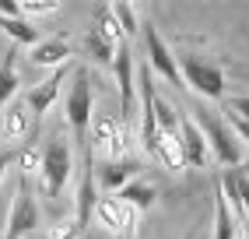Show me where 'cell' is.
Here are the masks:
<instances>
[{"label": "cell", "instance_id": "obj_1", "mask_svg": "<svg viewBox=\"0 0 249 239\" xmlns=\"http://www.w3.org/2000/svg\"><path fill=\"white\" fill-rule=\"evenodd\" d=\"M193 120H196V127L204 130L214 162H221V165H228V169H239V165H242V141L235 138V130L228 127V120H218L211 109H196Z\"/></svg>", "mask_w": 249, "mask_h": 239}, {"label": "cell", "instance_id": "obj_2", "mask_svg": "<svg viewBox=\"0 0 249 239\" xmlns=\"http://www.w3.org/2000/svg\"><path fill=\"white\" fill-rule=\"evenodd\" d=\"M74 173V155H71V141L56 134L53 141L42 148V173H39V186L46 197H60Z\"/></svg>", "mask_w": 249, "mask_h": 239}, {"label": "cell", "instance_id": "obj_3", "mask_svg": "<svg viewBox=\"0 0 249 239\" xmlns=\"http://www.w3.org/2000/svg\"><path fill=\"white\" fill-rule=\"evenodd\" d=\"M67 127L74 130V138H85L95 123V92H91V78L85 67H77L71 78V92H67Z\"/></svg>", "mask_w": 249, "mask_h": 239}, {"label": "cell", "instance_id": "obj_4", "mask_svg": "<svg viewBox=\"0 0 249 239\" xmlns=\"http://www.w3.org/2000/svg\"><path fill=\"white\" fill-rule=\"evenodd\" d=\"M42 221V211L36 204V194H32L28 179L21 176L18 179V190H14V200H11V211H7V229L0 239H25L28 232H36Z\"/></svg>", "mask_w": 249, "mask_h": 239}, {"label": "cell", "instance_id": "obj_5", "mask_svg": "<svg viewBox=\"0 0 249 239\" xmlns=\"http://www.w3.org/2000/svg\"><path fill=\"white\" fill-rule=\"evenodd\" d=\"M130 148V127L116 116H95L91 123V151L102 155V162H120L126 159Z\"/></svg>", "mask_w": 249, "mask_h": 239}, {"label": "cell", "instance_id": "obj_6", "mask_svg": "<svg viewBox=\"0 0 249 239\" xmlns=\"http://www.w3.org/2000/svg\"><path fill=\"white\" fill-rule=\"evenodd\" d=\"M179 71H182V84H190V88L196 95H204V99H225V74H221V67H214L200 57H179Z\"/></svg>", "mask_w": 249, "mask_h": 239}, {"label": "cell", "instance_id": "obj_7", "mask_svg": "<svg viewBox=\"0 0 249 239\" xmlns=\"http://www.w3.org/2000/svg\"><path fill=\"white\" fill-rule=\"evenodd\" d=\"M141 148L147 151V155H158V120H155V99H158V88H155V78H151V67H144L141 71Z\"/></svg>", "mask_w": 249, "mask_h": 239}, {"label": "cell", "instance_id": "obj_8", "mask_svg": "<svg viewBox=\"0 0 249 239\" xmlns=\"http://www.w3.org/2000/svg\"><path fill=\"white\" fill-rule=\"evenodd\" d=\"M141 36H144V49H147V67H151L158 78H165L169 84H182L179 60H176L172 49H169V42L158 36V28H155V25H144Z\"/></svg>", "mask_w": 249, "mask_h": 239}, {"label": "cell", "instance_id": "obj_9", "mask_svg": "<svg viewBox=\"0 0 249 239\" xmlns=\"http://www.w3.org/2000/svg\"><path fill=\"white\" fill-rule=\"evenodd\" d=\"M112 74H116V84H120V106H123V123H126V120L134 116V106H137V67H134L130 42L116 46Z\"/></svg>", "mask_w": 249, "mask_h": 239}, {"label": "cell", "instance_id": "obj_10", "mask_svg": "<svg viewBox=\"0 0 249 239\" xmlns=\"http://www.w3.org/2000/svg\"><path fill=\"white\" fill-rule=\"evenodd\" d=\"M179 144H182V159H186L190 169H207L214 162L211 155V144L204 138V130L196 127L193 116H182V127H179Z\"/></svg>", "mask_w": 249, "mask_h": 239}, {"label": "cell", "instance_id": "obj_11", "mask_svg": "<svg viewBox=\"0 0 249 239\" xmlns=\"http://www.w3.org/2000/svg\"><path fill=\"white\" fill-rule=\"evenodd\" d=\"M67 78H74V74H71V67L63 63V67H56V71L49 74L46 81H39L36 88H28L25 106L32 109V116H36V120H42L49 109H53V102H56V95H60V84L67 81Z\"/></svg>", "mask_w": 249, "mask_h": 239}, {"label": "cell", "instance_id": "obj_12", "mask_svg": "<svg viewBox=\"0 0 249 239\" xmlns=\"http://www.w3.org/2000/svg\"><path fill=\"white\" fill-rule=\"evenodd\" d=\"M137 215L141 211L126 208L120 197H98V208H95V218L102 221L109 232H123L126 239L134 236V229H137Z\"/></svg>", "mask_w": 249, "mask_h": 239}, {"label": "cell", "instance_id": "obj_13", "mask_svg": "<svg viewBox=\"0 0 249 239\" xmlns=\"http://www.w3.org/2000/svg\"><path fill=\"white\" fill-rule=\"evenodd\" d=\"M221 194H225V200L231 204V211H235V218L242 221H249V169H228V173L221 176Z\"/></svg>", "mask_w": 249, "mask_h": 239}, {"label": "cell", "instance_id": "obj_14", "mask_svg": "<svg viewBox=\"0 0 249 239\" xmlns=\"http://www.w3.org/2000/svg\"><path fill=\"white\" fill-rule=\"evenodd\" d=\"M137 162L134 159H120V162H102V169H98V190L106 194H120L123 186H130L137 179Z\"/></svg>", "mask_w": 249, "mask_h": 239}, {"label": "cell", "instance_id": "obj_15", "mask_svg": "<svg viewBox=\"0 0 249 239\" xmlns=\"http://www.w3.org/2000/svg\"><path fill=\"white\" fill-rule=\"evenodd\" d=\"M28 130H32V109L25 102H11L4 109V116H0V141L18 144L28 138Z\"/></svg>", "mask_w": 249, "mask_h": 239}, {"label": "cell", "instance_id": "obj_16", "mask_svg": "<svg viewBox=\"0 0 249 239\" xmlns=\"http://www.w3.org/2000/svg\"><path fill=\"white\" fill-rule=\"evenodd\" d=\"M242 221L235 218V211H231V204L225 200L221 186H214V239H239V229Z\"/></svg>", "mask_w": 249, "mask_h": 239}, {"label": "cell", "instance_id": "obj_17", "mask_svg": "<svg viewBox=\"0 0 249 239\" xmlns=\"http://www.w3.org/2000/svg\"><path fill=\"white\" fill-rule=\"evenodd\" d=\"M67 57H71V42L63 39V36H56V39H42V42L28 53V60L36 63V67H53V71L67 63Z\"/></svg>", "mask_w": 249, "mask_h": 239}, {"label": "cell", "instance_id": "obj_18", "mask_svg": "<svg viewBox=\"0 0 249 239\" xmlns=\"http://www.w3.org/2000/svg\"><path fill=\"white\" fill-rule=\"evenodd\" d=\"M95 208H98V179L91 176V169H88L85 179H81V186H77V211H74V221H77L81 229L91 221Z\"/></svg>", "mask_w": 249, "mask_h": 239}, {"label": "cell", "instance_id": "obj_19", "mask_svg": "<svg viewBox=\"0 0 249 239\" xmlns=\"http://www.w3.org/2000/svg\"><path fill=\"white\" fill-rule=\"evenodd\" d=\"M18 53H11L0 60V116H4V109L14 102V95H18V84H21V78H18V60H14Z\"/></svg>", "mask_w": 249, "mask_h": 239}, {"label": "cell", "instance_id": "obj_20", "mask_svg": "<svg viewBox=\"0 0 249 239\" xmlns=\"http://www.w3.org/2000/svg\"><path fill=\"white\" fill-rule=\"evenodd\" d=\"M116 197H120L126 208H134V211H147V208H151V204L158 200V190H155V186L147 183V179H141V176H137L130 186H123V190L116 194Z\"/></svg>", "mask_w": 249, "mask_h": 239}, {"label": "cell", "instance_id": "obj_21", "mask_svg": "<svg viewBox=\"0 0 249 239\" xmlns=\"http://www.w3.org/2000/svg\"><path fill=\"white\" fill-rule=\"evenodd\" d=\"M0 28H4L18 46H28V49H36V46L42 42L36 21H28V18H0Z\"/></svg>", "mask_w": 249, "mask_h": 239}, {"label": "cell", "instance_id": "obj_22", "mask_svg": "<svg viewBox=\"0 0 249 239\" xmlns=\"http://www.w3.org/2000/svg\"><path fill=\"white\" fill-rule=\"evenodd\" d=\"M95 32H98L109 46H123V42H126L123 28H120V21H116V14H112V7H98V11H95Z\"/></svg>", "mask_w": 249, "mask_h": 239}, {"label": "cell", "instance_id": "obj_23", "mask_svg": "<svg viewBox=\"0 0 249 239\" xmlns=\"http://www.w3.org/2000/svg\"><path fill=\"white\" fill-rule=\"evenodd\" d=\"M158 162H165L169 169H186V159H182V144H179V134H161L158 138Z\"/></svg>", "mask_w": 249, "mask_h": 239}, {"label": "cell", "instance_id": "obj_24", "mask_svg": "<svg viewBox=\"0 0 249 239\" xmlns=\"http://www.w3.org/2000/svg\"><path fill=\"white\" fill-rule=\"evenodd\" d=\"M85 53L95 60V63H102V67H112V60H116V46H109L98 32L91 28L88 36H85Z\"/></svg>", "mask_w": 249, "mask_h": 239}, {"label": "cell", "instance_id": "obj_25", "mask_svg": "<svg viewBox=\"0 0 249 239\" xmlns=\"http://www.w3.org/2000/svg\"><path fill=\"white\" fill-rule=\"evenodd\" d=\"M155 120H158V134H179V127H182V116L176 113L172 102H165L161 95L155 99Z\"/></svg>", "mask_w": 249, "mask_h": 239}, {"label": "cell", "instance_id": "obj_26", "mask_svg": "<svg viewBox=\"0 0 249 239\" xmlns=\"http://www.w3.org/2000/svg\"><path fill=\"white\" fill-rule=\"evenodd\" d=\"M112 14H116V21H120V28H123L126 39L137 36V32H144V25H141V18H137V7H134V4L120 0V4H112Z\"/></svg>", "mask_w": 249, "mask_h": 239}, {"label": "cell", "instance_id": "obj_27", "mask_svg": "<svg viewBox=\"0 0 249 239\" xmlns=\"http://www.w3.org/2000/svg\"><path fill=\"white\" fill-rule=\"evenodd\" d=\"M56 11H60L56 0H25L21 4V18L36 21V18H49V14H56Z\"/></svg>", "mask_w": 249, "mask_h": 239}, {"label": "cell", "instance_id": "obj_28", "mask_svg": "<svg viewBox=\"0 0 249 239\" xmlns=\"http://www.w3.org/2000/svg\"><path fill=\"white\" fill-rule=\"evenodd\" d=\"M18 165H21V176H39L42 173V151L39 148H21L18 151Z\"/></svg>", "mask_w": 249, "mask_h": 239}, {"label": "cell", "instance_id": "obj_29", "mask_svg": "<svg viewBox=\"0 0 249 239\" xmlns=\"http://www.w3.org/2000/svg\"><path fill=\"white\" fill-rule=\"evenodd\" d=\"M81 232H85V229H81L74 218H63V221H56V225L49 229V239H77Z\"/></svg>", "mask_w": 249, "mask_h": 239}, {"label": "cell", "instance_id": "obj_30", "mask_svg": "<svg viewBox=\"0 0 249 239\" xmlns=\"http://www.w3.org/2000/svg\"><path fill=\"white\" fill-rule=\"evenodd\" d=\"M225 106H228V113H231V116L249 120V95H231V99L225 102Z\"/></svg>", "mask_w": 249, "mask_h": 239}, {"label": "cell", "instance_id": "obj_31", "mask_svg": "<svg viewBox=\"0 0 249 239\" xmlns=\"http://www.w3.org/2000/svg\"><path fill=\"white\" fill-rule=\"evenodd\" d=\"M228 127L235 130V138H239L242 144H249V120H242V116H231V113H228Z\"/></svg>", "mask_w": 249, "mask_h": 239}, {"label": "cell", "instance_id": "obj_32", "mask_svg": "<svg viewBox=\"0 0 249 239\" xmlns=\"http://www.w3.org/2000/svg\"><path fill=\"white\" fill-rule=\"evenodd\" d=\"M0 18H21V4H14V0H0Z\"/></svg>", "mask_w": 249, "mask_h": 239}, {"label": "cell", "instance_id": "obj_33", "mask_svg": "<svg viewBox=\"0 0 249 239\" xmlns=\"http://www.w3.org/2000/svg\"><path fill=\"white\" fill-rule=\"evenodd\" d=\"M14 159H18V155H14L11 148H7V151H0V183H4V176H7V169L14 165Z\"/></svg>", "mask_w": 249, "mask_h": 239}]
</instances>
